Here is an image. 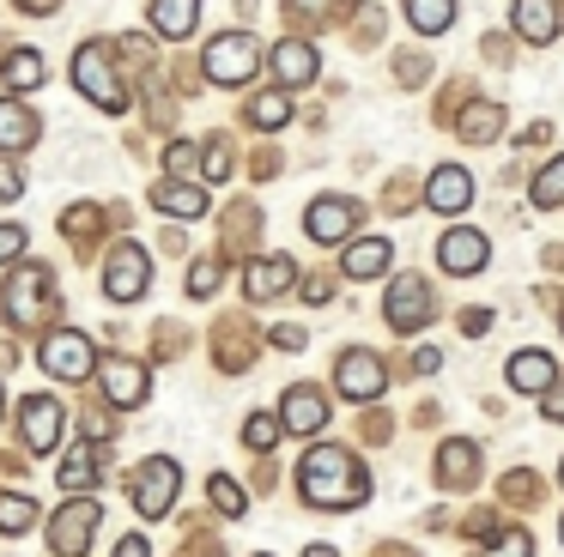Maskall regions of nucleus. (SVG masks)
<instances>
[{
	"instance_id": "nucleus-2",
	"label": "nucleus",
	"mask_w": 564,
	"mask_h": 557,
	"mask_svg": "<svg viewBox=\"0 0 564 557\" xmlns=\"http://www.w3.org/2000/svg\"><path fill=\"white\" fill-rule=\"evenodd\" d=\"M37 358H43V370L62 375V382H86V375L98 370V351H91V339L79 334V327H55V334H43Z\"/></svg>"
},
{
	"instance_id": "nucleus-3",
	"label": "nucleus",
	"mask_w": 564,
	"mask_h": 557,
	"mask_svg": "<svg viewBox=\"0 0 564 557\" xmlns=\"http://www.w3.org/2000/svg\"><path fill=\"white\" fill-rule=\"evenodd\" d=\"M176 484H183V467H176L171 455H152L147 467L134 472V484H128V496H134V509L147 521H159V515H171V503H176Z\"/></svg>"
},
{
	"instance_id": "nucleus-14",
	"label": "nucleus",
	"mask_w": 564,
	"mask_h": 557,
	"mask_svg": "<svg viewBox=\"0 0 564 557\" xmlns=\"http://www.w3.org/2000/svg\"><path fill=\"white\" fill-rule=\"evenodd\" d=\"M352 225H358V206L340 200V194H322V200L304 212V230L316 242H346V237H352Z\"/></svg>"
},
{
	"instance_id": "nucleus-37",
	"label": "nucleus",
	"mask_w": 564,
	"mask_h": 557,
	"mask_svg": "<svg viewBox=\"0 0 564 557\" xmlns=\"http://www.w3.org/2000/svg\"><path fill=\"white\" fill-rule=\"evenodd\" d=\"M19 254H25V230H19V225H0V266L19 261Z\"/></svg>"
},
{
	"instance_id": "nucleus-19",
	"label": "nucleus",
	"mask_w": 564,
	"mask_h": 557,
	"mask_svg": "<svg viewBox=\"0 0 564 557\" xmlns=\"http://www.w3.org/2000/svg\"><path fill=\"white\" fill-rule=\"evenodd\" d=\"M510 24H516V36H528V43H552V36H558V7H552V0H516Z\"/></svg>"
},
{
	"instance_id": "nucleus-9",
	"label": "nucleus",
	"mask_w": 564,
	"mask_h": 557,
	"mask_svg": "<svg viewBox=\"0 0 564 557\" xmlns=\"http://www.w3.org/2000/svg\"><path fill=\"white\" fill-rule=\"evenodd\" d=\"M98 515H104V503L74 496V503H67L62 515L50 521V551H55V557H86L91 533H98Z\"/></svg>"
},
{
	"instance_id": "nucleus-32",
	"label": "nucleus",
	"mask_w": 564,
	"mask_h": 557,
	"mask_svg": "<svg viewBox=\"0 0 564 557\" xmlns=\"http://www.w3.org/2000/svg\"><path fill=\"white\" fill-rule=\"evenodd\" d=\"M280 430H285V424L273 418V412H249V424H243V443L256 448V455H268V448L280 443Z\"/></svg>"
},
{
	"instance_id": "nucleus-10",
	"label": "nucleus",
	"mask_w": 564,
	"mask_h": 557,
	"mask_svg": "<svg viewBox=\"0 0 564 557\" xmlns=\"http://www.w3.org/2000/svg\"><path fill=\"white\" fill-rule=\"evenodd\" d=\"M19 430H25V448H37V455L62 448V436H67V412H62V400L31 394L25 406H19Z\"/></svg>"
},
{
	"instance_id": "nucleus-29",
	"label": "nucleus",
	"mask_w": 564,
	"mask_h": 557,
	"mask_svg": "<svg viewBox=\"0 0 564 557\" xmlns=\"http://www.w3.org/2000/svg\"><path fill=\"white\" fill-rule=\"evenodd\" d=\"M443 484H467L474 479V460H479V448L474 443H443Z\"/></svg>"
},
{
	"instance_id": "nucleus-40",
	"label": "nucleus",
	"mask_w": 564,
	"mask_h": 557,
	"mask_svg": "<svg viewBox=\"0 0 564 557\" xmlns=\"http://www.w3.org/2000/svg\"><path fill=\"white\" fill-rule=\"evenodd\" d=\"M225 176H231V152L213 145V152H207V182H225Z\"/></svg>"
},
{
	"instance_id": "nucleus-1",
	"label": "nucleus",
	"mask_w": 564,
	"mask_h": 557,
	"mask_svg": "<svg viewBox=\"0 0 564 557\" xmlns=\"http://www.w3.org/2000/svg\"><path fill=\"white\" fill-rule=\"evenodd\" d=\"M297 491L310 509H358L370 496V479L346 448H310L297 467Z\"/></svg>"
},
{
	"instance_id": "nucleus-43",
	"label": "nucleus",
	"mask_w": 564,
	"mask_h": 557,
	"mask_svg": "<svg viewBox=\"0 0 564 557\" xmlns=\"http://www.w3.org/2000/svg\"><path fill=\"white\" fill-rule=\"evenodd\" d=\"M273 346L297 351V346H304V327H273Z\"/></svg>"
},
{
	"instance_id": "nucleus-36",
	"label": "nucleus",
	"mask_w": 564,
	"mask_h": 557,
	"mask_svg": "<svg viewBox=\"0 0 564 557\" xmlns=\"http://www.w3.org/2000/svg\"><path fill=\"white\" fill-rule=\"evenodd\" d=\"M164 170H171V176H188V170H195V145L176 140L171 152H164Z\"/></svg>"
},
{
	"instance_id": "nucleus-39",
	"label": "nucleus",
	"mask_w": 564,
	"mask_h": 557,
	"mask_svg": "<svg viewBox=\"0 0 564 557\" xmlns=\"http://www.w3.org/2000/svg\"><path fill=\"white\" fill-rule=\"evenodd\" d=\"M297 291H304V303H328L334 297V278H297Z\"/></svg>"
},
{
	"instance_id": "nucleus-20",
	"label": "nucleus",
	"mask_w": 564,
	"mask_h": 557,
	"mask_svg": "<svg viewBox=\"0 0 564 557\" xmlns=\"http://www.w3.org/2000/svg\"><path fill=\"white\" fill-rule=\"evenodd\" d=\"M340 273H346V278H382V273H389V242H382V237H358V242H346Z\"/></svg>"
},
{
	"instance_id": "nucleus-5",
	"label": "nucleus",
	"mask_w": 564,
	"mask_h": 557,
	"mask_svg": "<svg viewBox=\"0 0 564 557\" xmlns=\"http://www.w3.org/2000/svg\"><path fill=\"white\" fill-rule=\"evenodd\" d=\"M256 67H261V48L249 31H225L207 43V79L213 85H243V79H256Z\"/></svg>"
},
{
	"instance_id": "nucleus-12",
	"label": "nucleus",
	"mask_w": 564,
	"mask_h": 557,
	"mask_svg": "<svg viewBox=\"0 0 564 557\" xmlns=\"http://www.w3.org/2000/svg\"><path fill=\"white\" fill-rule=\"evenodd\" d=\"M382 315H389V327H401V334H419V327L431 321V285H425L419 273H401V278L389 285Z\"/></svg>"
},
{
	"instance_id": "nucleus-21",
	"label": "nucleus",
	"mask_w": 564,
	"mask_h": 557,
	"mask_svg": "<svg viewBox=\"0 0 564 557\" xmlns=\"http://www.w3.org/2000/svg\"><path fill=\"white\" fill-rule=\"evenodd\" d=\"M25 145H37V116L13 97H0V152H25Z\"/></svg>"
},
{
	"instance_id": "nucleus-47",
	"label": "nucleus",
	"mask_w": 564,
	"mask_h": 557,
	"mask_svg": "<svg viewBox=\"0 0 564 557\" xmlns=\"http://www.w3.org/2000/svg\"><path fill=\"white\" fill-rule=\"evenodd\" d=\"M413 370H419V375H431V370H443V358H437V351H419Z\"/></svg>"
},
{
	"instance_id": "nucleus-34",
	"label": "nucleus",
	"mask_w": 564,
	"mask_h": 557,
	"mask_svg": "<svg viewBox=\"0 0 564 557\" xmlns=\"http://www.w3.org/2000/svg\"><path fill=\"white\" fill-rule=\"evenodd\" d=\"M479 557H534V539H528L522 527H503V539H498V545H486Z\"/></svg>"
},
{
	"instance_id": "nucleus-44",
	"label": "nucleus",
	"mask_w": 564,
	"mask_h": 557,
	"mask_svg": "<svg viewBox=\"0 0 564 557\" xmlns=\"http://www.w3.org/2000/svg\"><path fill=\"white\" fill-rule=\"evenodd\" d=\"M462 327H467V334H486V327H491V309H467Z\"/></svg>"
},
{
	"instance_id": "nucleus-49",
	"label": "nucleus",
	"mask_w": 564,
	"mask_h": 557,
	"mask_svg": "<svg viewBox=\"0 0 564 557\" xmlns=\"http://www.w3.org/2000/svg\"><path fill=\"white\" fill-rule=\"evenodd\" d=\"M304 557H334V545H310V551Z\"/></svg>"
},
{
	"instance_id": "nucleus-13",
	"label": "nucleus",
	"mask_w": 564,
	"mask_h": 557,
	"mask_svg": "<svg viewBox=\"0 0 564 557\" xmlns=\"http://www.w3.org/2000/svg\"><path fill=\"white\" fill-rule=\"evenodd\" d=\"M292 285H297V261H292V254H261L256 266H243V297H256V303L280 297V291H292Z\"/></svg>"
},
{
	"instance_id": "nucleus-23",
	"label": "nucleus",
	"mask_w": 564,
	"mask_h": 557,
	"mask_svg": "<svg viewBox=\"0 0 564 557\" xmlns=\"http://www.w3.org/2000/svg\"><path fill=\"white\" fill-rule=\"evenodd\" d=\"M152 206L171 212V218H200L207 212V194H200L195 182H159V188H152Z\"/></svg>"
},
{
	"instance_id": "nucleus-30",
	"label": "nucleus",
	"mask_w": 564,
	"mask_h": 557,
	"mask_svg": "<svg viewBox=\"0 0 564 557\" xmlns=\"http://www.w3.org/2000/svg\"><path fill=\"white\" fill-rule=\"evenodd\" d=\"M285 116H292V91H261L256 103H249V121H256V128H285Z\"/></svg>"
},
{
	"instance_id": "nucleus-7",
	"label": "nucleus",
	"mask_w": 564,
	"mask_h": 557,
	"mask_svg": "<svg viewBox=\"0 0 564 557\" xmlns=\"http://www.w3.org/2000/svg\"><path fill=\"white\" fill-rule=\"evenodd\" d=\"M334 387H340L346 400H377L382 387H389V363H382L377 351L352 346V351L334 358Z\"/></svg>"
},
{
	"instance_id": "nucleus-6",
	"label": "nucleus",
	"mask_w": 564,
	"mask_h": 557,
	"mask_svg": "<svg viewBox=\"0 0 564 557\" xmlns=\"http://www.w3.org/2000/svg\"><path fill=\"white\" fill-rule=\"evenodd\" d=\"M50 297H55L50 266H19L13 285L0 291V309H7V321H13V327H37L43 321V303H50Z\"/></svg>"
},
{
	"instance_id": "nucleus-22",
	"label": "nucleus",
	"mask_w": 564,
	"mask_h": 557,
	"mask_svg": "<svg viewBox=\"0 0 564 557\" xmlns=\"http://www.w3.org/2000/svg\"><path fill=\"white\" fill-rule=\"evenodd\" d=\"M273 73L285 79V91H292V85H310V79H316V48L285 36V43L273 48Z\"/></svg>"
},
{
	"instance_id": "nucleus-16",
	"label": "nucleus",
	"mask_w": 564,
	"mask_h": 557,
	"mask_svg": "<svg viewBox=\"0 0 564 557\" xmlns=\"http://www.w3.org/2000/svg\"><path fill=\"white\" fill-rule=\"evenodd\" d=\"M425 200L431 212H467V200H474V176H467L462 164H437L425 182Z\"/></svg>"
},
{
	"instance_id": "nucleus-25",
	"label": "nucleus",
	"mask_w": 564,
	"mask_h": 557,
	"mask_svg": "<svg viewBox=\"0 0 564 557\" xmlns=\"http://www.w3.org/2000/svg\"><path fill=\"white\" fill-rule=\"evenodd\" d=\"M0 79L13 85V91H37V85H43V55H37V48H13L7 67H0Z\"/></svg>"
},
{
	"instance_id": "nucleus-33",
	"label": "nucleus",
	"mask_w": 564,
	"mask_h": 557,
	"mask_svg": "<svg viewBox=\"0 0 564 557\" xmlns=\"http://www.w3.org/2000/svg\"><path fill=\"white\" fill-rule=\"evenodd\" d=\"M31 521H37L31 496H0V533H31Z\"/></svg>"
},
{
	"instance_id": "nucleus-45",
	"label": "nucleus",
	"mask_w": 564,
	"mask_h": 557,
	"mask_svg": "<svg viewBox=\"0 0 564 557\" xmlns=\"http://www.w3.org/2000/svg\"><path fill=\"white\" fill-rule=\"evenodd\" d=\"M116 557H152V551H147V539H140V533H128V539L116 545Z\"/></svg>"
},
{
	"instance_id": "nucleus-48",
	"label": "nucleus",
	"mask_w": 564,
	"mask_h": 557,
	"mask_svg": "<svg viewBox=\"0 0 564 557\" xmlns=\"http://www.w3.org/2000/svg\"><path fill=\"white\" fill-rule=\"evenodd\" d=\"M25 12H50V7H62V0H19Z\"/></svg>"
},
{
	"instance_id": "nucleus-31",
	"label": "nucleus",
	"mask_w": 564,
	"mask_h": 557,
	"mask_svg": "<svg viewBox=\"0 0 564 557\" xmlns=\"http://www.w3.org/2000/svg\"><path fill=\"white\" fill-rule=\"evenodd\" d=\"M534 206H540V212L564 206V157H552V164L540 170V182H534Z\"/></svg>"
},
{
	"instance_id": "nucleus-11",
	"label": "nucleus",
	"mask_w": 564,
	"mask_h": 557,
	"mask_svg": "<svg viewBox=\"0 0 564 557\" xmlns=\"http://www.w3.org/2000/svg\"><path fill=\"white\" fill-rule=\"evenodd\" d=\"M486 261H491V242L479 237L474 225H455V230H443V237H437V266H443V273L474 278Z\"/></svg>"
},
{
	"instance_id": "nucleus-4",
	"label": "nucleus",
	"mask_w": 564,
	"mask_h": 557,
	"mask_svg": "<svg viewBox=\"0 0 564 557\" xmlns=\"http://www.w3.org/2000/svg\"><path fill=\"white\" fill-rule=\"evenodd\" d=\"M74 85L91 97L98 109H110V116H122L128 109V91L116 85V73H110V48H98V43H79V55H74Z\"/></svg>"
},
{
	"instance_id": "nucleus-46",
	"label": "nucleus",
	"mask_w": 564,
	"mask_h": 557,
	"mask_svg": "<svg viewBox=\"0 0 564 557\" xmlns=\"http://www.w3.org/2000/svg\"><path fill=\"white\" fill-rule=\"evenodd\" d=\"M91 218H98L91 206H74V212H67V230H91Z\"/></svg>"
},
{
	"instance_id": "nucleus-38",
	"label": "nucleus",
	"mask_w": 564,
	"mask_h": 557,
	"mask_svg": "<svg viewBox=\"0 0 564 557\" xmlns=\"http://www.w3.org/2000/svg\"><path fill=\"white\" fill-rule=\"evenodd\" d=\"M213 285H219V273H213V266L200 261L195 273H188V297H213Z\"/></svg>"
},
{
	"instance_id": "nucleus-26",
	"label": "nucleus",
	"mask_w": 564,
	"mask_h": 557,
	"mask_svg": "<svg viewBox=\"0 0 564 557\" xmlns=\"http://www.w3.org/2000/svg\"><path fill=\"white\" fill-rule=\"evenodd\" d=\"M104 479V467H98V455H91V448H74V455L62 460V491H91V484Z\"/></svg>"
},
{
	"instance_id": "nucleus-28",
	"label": "nucleus",
	"mask_w": 564,
	"mask_h": 557,
	"mask_svg": "<svg viewBox=\"0 0 564 557\" xmlns=\"http://www.w3.org/2000/svg\"><path fill=\"white\" fill-rule=\"evenodd\" d=\"M498 128H503V109L498 103H479V109H467V116H462V140H474V145L498 140Z\"/></svg>"
},
{
	"instance_id": "nucleus-27",
	"label": "nucleus",
	"mask_w": 564,
	"mask_h": 557,
	"mask_svg": "<svg viewBox=\"0 0 564 557\" xmlns=\"http://www.w3.org/2000/svg\"><path fill=\"white\" fill-rule=\"evenodd\" d=\"M406 19H413V31H449L455 24V0H406Z\"/></svg>"
},
{
	"instance_id": "nucleus-17",
	"label": "nucleus",
	"mask_w": 564,
	"mask_h": 557,
	"mask_svg": "<svg viewBox=\"0 0 564 557\" xmlns=\"http://www.w3.org/2000/svg\"><path fill=\"white\" fill-rule=\"evenodd\" d=\"M280 424H285V430H297V436H316L322 424H328V400H322L316 387H285Z\"/></svg>"
},
{
	"instance_id": "nucleus-15",
	"label": "nucleus",
	"mask_w": 564,
	"mask_h": 557,
	"mask_svg": "<svg viewBox=\"0 0 564 557\" xmlns=\"http://www.w3.org/2000/svg\"><path fill=\"white\" fill-rule=\"evenodd\" d=\"M98 375H104V394H110V406H140V400L152 394V375L140 370L134 358H110V363H98Z\"/></svg>"
},
{
	"instance_id": "nucleus-18",
	"label": "nucleus",
	"mask_w": 564,
	"mask_h": 557,
	"mask_svg": "<svg viewBox=\"0 0 564 557\" xmlns=\"http://www.w3.org/2000/svg\"><path fill=\"white\" fill-rule=\"evenodd\" d=\"M552 382H558V363H552L546 351H516L510 358V387L516 394H546Z\"/></svg>"
},
{
	"instance_id": "nucleus-41",
	"label": "nucleus",
	"mask_w": 564,
	"mask_h": 557,
	"mask_svg": "<svg viewBox=\"0 0 564 557\" xmlns=\"http://www.w3.org/2000/svg\"><path fill=\"white\" fill-rule=\"evenodd\" d=\"M546 418H552V424H564V375L546 387Z\"/></svg>"
},
{
	"instance_id": "nucleus-50",
	"label": "nucleus",
	"mask_w": 564,
	"mask_h": 557,
	"mask_svg": "<svg viewBox=\"0 0 564 557\" xmlns=\"http://www.w3.org/2000/svg\"><path fill=\"white\" fill-rule=\"evenodd\" d=\"M0 412H7V387H0Z\"/></svg>"
},
{
	"instance_id": "nucleus-35",
	"label": "nucleus",
	"mask_w": 564,
	"mask_h": 557,
	"mask_svg": "<svg viewBox=\"0 0 564 557\" xmlns=\"http://www.w3.org/2000/svg\"><path fill=\"white\" fill-rule=\"evenodd\" d=\"M207 496H213V509H225V515H243V491H237V479H225V472L207 484Z\"/></svg>"
},
{
	"instance_id": "nucleus-42",
	"label": "nucleus",
	"mask_w": 564,
	"mask_h": 557,
	"mask_svg": "<svg viewBox=\"0 0 564 557\" xmlns=\"http://www.w3.org/2000/svg\"><path fill=\"white\" fill-rule=\"evenodd\" d=\"M19 188H25V182H19V170L0 164V200H19Z\"/></svg>"
},
{
	"instance_id": "nucleus-24",
	"label": "nucleus",
	"mask_w": 564,
	"mask_h": 557,
	"mask_svg": "<svg viewBox=\"0 0 564 557\" xmlns=\"http://www.w3.org/2000/svg\"><path fill=\"white\" fill-rule=\"evenodd\" d=\"M200 19V0H152V31L159 36H188Z\"/></svg>"
},
{
	"instance_id": "nucleus-8",
	"label": "nucleus",
	"mask_w": 564,
	"mask_h": 557,
	"mask_svg": "<svg viewBox=\"0 0 564 557\" xmlns=\"http://www.w3.org/2000/svg\"><path fill=\"white\" fill-rule=\"evenodd\" d=\"M147 285H152L147 249H140V242H122V249L110 254V266H104V297H110V303H134V297H147Z\"/></svg>"
}]
</instances>
